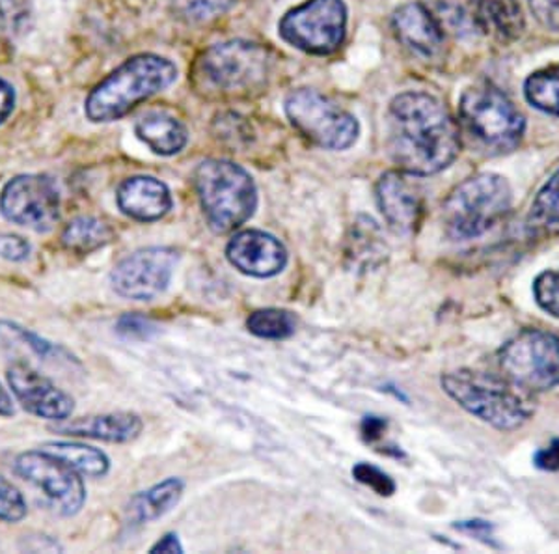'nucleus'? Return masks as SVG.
<instances>
[{
    "instance_id": "9d476101",
    "label": "nucleus",
    "mask_w": 559,
    "mask_h": 554,
    "mask_svg": "<svg viewBox=\"0 0 559 554\" xmlns=\"http://www.w3.org/2000/svg\"><path fill=\"white\" fill-rule=\"evenodd\" d=\"M278 34L299 51L326 57L344 44L347 7L344 0H306L280 20Z\"/></svg>"
},
{
    "instance_id": "c9c22d12",
    "label": "nucleus",
    "mask_w": 559,
    "mask_h": 554,
    "mask_svg": "<svg viewBox=\"0 0 559 554\" xmlns=\"http://www.w3.org/2000/svg\"><path fill=\"white\" fill-rule=\"evenodd\" d=\"M527 4L540 25L559 33V0H527Z\"/></svg>"
},
{
    "instance_id": "7c9ffc66",
    "label": "nucleus",
    "mask_w": 559,
    "mask_h": 554,
    "mask_svg": "<svg viewBox=\"0 0 559 554\" xmlns=\"http://www.w3.org/2000/svg\"><path fill=\"white\" fill-rule=\"evenodd\" d=\"M25 497L10 480L0 476V521L20 522L26 517Z\"/></svg>"
},
{
    "instance_id": "aec40b11",
    "label": "nucleus",
    "mask_w": 559,
    "mask_h": 554,
    "mask_svg": "<svg viewBox=\"0 0 559 554\" xmlns=\"http://www.w3.org/2000/svg\"><path fill=\"white\" fill-rule=\"evenodd\" d=\"M472 23L502 44H513L526 28L519 0H472Z\"/></svg>"
},
{
    "instance_id": "393cba45",
    "label": "nucleus",
    "mask_w": 559,
    "mask_h": 554,
    "mask_svg": "<svg viewBox=\"0 0 559 554\" xmlns=\"http://www.w3.org/2000/svg\"><path fill=\"white\" fill-rule=\"evenodd\" d=\"M115 229L102 219L76 217L70 224H66L64 232L60 236L62 247L75 255H92L96 250L107 247L115 241Z\"/></svg>"
},
{
    "instance_id": "f8f14e48",
    "label": "nucleus",
    "mask_w": 559,
    "mask_h": 554,
    "mask_svg": "<svg viewBox=\"0 0 559 554\" xmlns=\"http://www.w3.org/2000/svg\"><path fill=\"white\" fill-rule=\"evenodd\" d=\"M13 469L21 479L44 493L60 516H75L86 503L83 476L44 450H28L15 458Z\"/></svg>"
},
{
    "instance_id": "cd10ccee",
    "label": "nucleus",
    "mask_w": 559,
    "mask_h": 554,
    "mask_svg": "<svg viewBox=\"0 0 559 554\" xmlns=\"http://www.w3.org/2000/svg\"><path fill=\"white\" fill-rule=\"evenodd\" d=\"M0 345L25 347V350L33 351L34 355H38L39 358L52 357L60 350L31 329H26L20 323H13V321H7V319L0 321Z\"/></svg>"
},
{
    "instance_id": "6e6552de",
    "label": "nucleus",
    "mask_w": 559,
    "mask_h": 554,
    "mask_svg": "<svg viewBox=\"0 0 559 554\" xmlns=\"http://www.w3.org/2000/svg\"><path fill=\"white\" fill-rule=\"evenodd\" d=\"M498 366L521 392H547L559 387V338L540 329H524L498 351Z\"/></svg>"
},
{
    "instance_id": "c756f323",
    "label": "nucleus",
    "mask_w": 559,
    "mask_h": 554,
    "mask_svg": "<svg viewBox=\"0 0 559 554\" xmlns=\"http://www.w3.org/2000/svg\"><path fill=\"white\" fill-rule=\"evenodd\" d=\"M534 297L540 310L559 319V269L543 271L535 279Z\"/></svg>"
},
{
    "instance_id": "0eeeda50",
    "label": "nucleus",
    "mask_w": 559,
    "mask_h": 554,
    "mask_svg": "<svg viewBox=\"0 0 559 554\" xmlns=\"http://www.w3.org/2000/svg\"><path fill=\"white\" fill-rule=\"evenodd\" d=\"M459 118L464 131L489 155H503L521 146L526 131L524 116L513 102L490 84H479L464 92L459 103Z\"/></svg>"
},
{
    "instance_id": "79ce46f5",
    "label": "nucleus",
    "mask_w": 559,
    "mask_h": 554,
    "mask_svg": "<svg viewBox=\"0 0 559 554\" xmlns=\"http://www.w3.org/2000/svg\"><path fill=\"white\" fill-rule=\"evenodd\" d=\"M457 529L466 530V532H471V534L490 535L489 522L485 521H464L457 524Z\"/></svg>"
},
{
    "instance_id": "72a5a7b5",
    "label": "nucleus",
    "mask_w": 559,
    "mask_h": 554,
    "mask_svg": "<svg viewBox=\"0 0 559 554\" xmlns=\"http://www.w3.org/2000/svg\"><path fill=\"white\" fill-rule=\"evenodd\" d=\"M116 332L126 340H150L153 334H157V326L152 319L139 316V314H126L118 319Z\"/></svg>"
},
{
    "instance_id": "39448f33",
    "label": "nucleus",
    "mask_w": 559,
    "mask_h": 554,
    "mask_svg": "<svg viewBox=\"0 0 559 554\" xmlns=\"http://www.w3.org/2000/svg\"><path fill=\"white\" fill-rule=\"evenodd\" d=\"M194 189L210 228L229 234L250 221L258 208L254 179L231 161L207 160L194 170Z\"/></svg>"
},
{
    "instance_id": "2eb2a0df",
    "label": "nucleus",
    "mask_w": 559,
    "mask_h": 554,
    "mask_svg": "<svg viewBox=\"0 0 559 554\" xmlns=\"http://www.w3.org/2000/svg\"><path fill=\"white\" fill-rule=\"evenodd\" d=\"M229 263L248 276L271 279L287 266L284 243L263 229H242L231 237L226 247Z\"/></svg>"
},
{
    "instance_id": "f257e3e1",
    "label": "nucleus",
    "mask_w": 559,
    "mask_h": 554,
    "mask_svg": "<svg viewBox=\"0 0 559 554\" xmlns=\"http://www.w3.org/2000/svg\"><path fill=\"white\" fill-rule=\"evenodd\" d=\"M388 148L401 173L426 178L442 173L461 152L457 121L426 92H405L388 109Z\"/></svg>"
},
{
    "instance_id": "ea45409f",
    "label": "nucleus",
    "mask_w": 559,
    "mask_h": 554,
    "mask_svg": "<svg viewBox=\"0 0 559 554\" xmlns=\"http://www.w3.org/2000/svg\"><path fill=\"white\" fill-rule=\"evenodd\" d=\"M150 553H183V545L179 542V538L176 534H165L160 538L159 542L155 543Z\"/></svg>"
},
{
    "instance_id": "a211bd4d",
    "label": "nucleus",
    "mask_w": 559,
    "mask_h": 554,
    "mask_svg": "<svg viewBox=\"0 0 559 554\" xmlns=\"http://www.w3.org/2000/svg\"><path fill=\"white\" fill-rule=\"evenodd\" d=\"M116 202L126 217L139 223L160 221L174 205L168 185L153 176H133L121 181Z\"/></svg>"
},
{
    "instance_id": "7ed1b4c3",
    "label": "nucleus",
    "mask_w": 559,
    "mask_h": 554,
    "mask_svg": "<svg viewBox=\"0 0 559 554\" xmlns=\"http://www.w3.org/2000/svg\"><path fill=\"white\" fill-rule=\"evenodd\" d=\"M176 79L178 68L173 60L152 52L134 55L90 92L84 115L94 123L121 120L140 103L173 86Z\"/></svg>"
},
{
    "instance_id": "4be33fe9",
    "label": "nucleus",
    "mask_w": 559,
    "mask_h": 554,
    "mask_svg": "<svg viewBox=\"0 0 559 554\" xmlns=\"http://www.w3.org/2000/svg\"><path fill=\"white\" fill-rule=\"evenodd\" d=\"M39 450L60 459L62 463L79 472L83 479H103L110 471V459L107 453L83 443L49 440L39 446Z\"/></svg>"
},
{
    "instance_id": "423d86ee",
    "label": "nucleus",
    "mask_w": 559,
    "mask_h": 554,
    "mask_svg": "<svg viewBox=\"0 0 559 554\" xmlns=\"http://www.w3.org/2000/svg\"><path fill=\"white\" fill-rule=\"evenodd\" d=\"M513 202L508 179L485 173L464 179L453 189L442 211L445 232L455 241L481 237L502 223Z\"/></svg>"
},
{
    "instance_id": "f3484780",
    "label": "nucleus",
    "mask_w": 559,
    "mask_h": 554,
    "mask_svg": "<svg viewBox=\"0 0 559 554\" xmlns=\"http://www.w3.org/2000/svg\"><path fill=\"white\" fill-rule=\"evenodd\" d=\"M392 28L401 44L424 58H437L444 49V26L421 2H408L397 8Z\"/></svg>"
},
{
    "instance_id": "2f4dec72",
    "label": "nucleus",
    "mask_w": 559,
    "mask_h": 554,
    "mask_svg": "<svg viewBox=\"0 0 559 554\" xmlns=\"http://www.w3.org/2000/svg\"><path fill=\"white\" fill-rule=\"evenodd\" d=\"M28 0H0V31L4 33H23L31 20Z\"/></svg>"
},
{
    "instance_id": "b1692460",
    "label": "nucleus",
    "mask_w": 559,
    "mask_h": 554,
    "mask_svg": "<svg viewBox=\"0 0 559 554\" xmlns=\"http://www.w3.org/2000/svg\"><path fill=\"white\" fill-rule=\"evenodd\" d=\"M526 228L530 236L540 239L559 237V168L534 198L527 213Z\"/></svg>"
},
{
    "instance_id": "5701e85b",
    "label": "nucleus",
    "mask_w": 559,
    "mask_h": 554,
    "mask_svg": "<svg viewBox=\"0 0 559 554\" xmlns=\"http://www.w3.org/2000/svg\"><path fill=\"white\" fill-rule=\"evenodd\" d=\"M183 480L166 479L150 490L134 495L129 503V516L136 522H150L166 516L176 508V504L183 497Z\"/></svg>"
},
{
    "instance_id": "bb28decb",
    "label": "nucleus",
    "mask_w": 559,
    "mask_h": 554,
    "mask_svg": "<svg viewBox=\"0 0 559 554\" xmlns=\"http://www.w3.org/2000/svg\"><path fill=\"white\" fill-rule=\"evenodd\" d=\"M247 327L254 337L265 338V340H286L295 334L297 319L287 310L265 308V310H255L254 314H250Z\"/></svg>"
},
{
    "instance_id": "6ab92c4d",
    "label": "nucleus",
    "mask_w": 559,
    "mask_h": 554,
    "mask_svg": "<svg viewBox=\"0 0 559 554\" xmlns=\"http://www.w3.org/2000/svg\"><path fill=\"white\" fill-rule=\"evenodd\" d=\"M142 419L134 413L90 414L79 419H66L51 427L52 432L70 437L105 440V443H131L142 434Z\"/></svg>"
},
{
    "instance_id": "f03ea898",
    "label": "nucleus",
    "mask_w": 559,
    "mask_h": 554,
    "mask_svg": "<svg viewBox=\"0 0 559 554\" xmlns=\"http://www.w3.org/2000/svg\"><path fill=\"white\" fill-rule=\"evenodd\" d=\"M276 57L265 45L234 39L213 45L194 64V86L204 96L247 99L267 89Z\"/></svg>"
},
{
    "instance_id": "20e7f679",
    "label": "nucleus",
    "mask_w": 559,
    "mask_h": 554,
    "mask_svg": "<svg viewBox=\"0 0 559 554\" xmlns=\"http://www.w3.org/2000/svg\"><path fill=\"white\" fill-rule=\"evenodd\" d=\"M440 385L459 408L500 432H515L534 414L521 390L503 377L464 368L444 374Z\"/></svg>"
},
{
    "instance_id": "4c0bfd02",
    "label": "nucleus",
    "mask_w": 559,
    "mask_h": 554,
    "mask_svg": "<svg viewBox=\"0 0 559 554\" xmlns=\"http://www.w3.org/2000/svg\"><path fill=\"white\" fill-rule=\"evenodd\" d=\"M15 109V90L12 84L0 79V126L12 116Z\"/></svg>"
},
{
    "instance_id": "58836bf2",
    "label": "nucleus",
    "mask_w": 559,
    "mask_h": 554,
    "mask_svg": "<svg viewBox=\"0 0 559 554\" xmlns=\"http://www.w3.org/2000/svg\"><path fill=\"white\" fill-rule=\"evenodd\" d=\"M360 432H362L364 440L376 443L386 432V421L381 419V416H366L362 421V426H360Z\"/></svg>"
},
{
    "instance_id": "ddd939ff",
    "label": "nucleus",
    "mask_w": 559,
    "mask_h": 554,
    "mask_svg": "<svg viewBox=\"0 0 559 554\" xmlns=\"http://www.w3.org/2000/svg\"><path fill=\"white\" fill-rule=\"evenodd\" d=\"M179 255L170 247H150L123 258L110 273V286L123 299L152 300L170 286Z\"/></svg>"
},
{
    "instance_id": "4468645a",
    "label": "nucleus",
    "mask_w": 559,
    "mask_h": 554,
    "mask_svg": "<svg viewBox=\"0 0 559 554\" xmlns=\"http://www.w3.org/2000/svg\"><path fill=\"white\" fill-rule=\"evenodd\" d=\"M8 387L26 413L51 422L70 419L75 402L68 392L41 376L31 364L13 363L7 372Z\"/></svg>"
},
{
    "instance_id": "9b49d317",
    "label": "nucleus",
    "mask_w": 559,
    "mask_h": 554,
    "mask_svg": "<svg viewBox=\"0 0 559 554\" xmlns=\"http://www.w3.org/2000/svg\"><path fill=\"white\" fill-rule=\"evenodd\" d=\"M0 213L23 228L38 234L51 232L60 219V192L47 176L21 174L2 187Z\"/></svg>"
},
{
    "instance_id": "a19ab883",
    "label": "nucleus",
    "mask_w": 559,
    "mask_h": 554,
    "mask_svg": "<svg viewBox=\"0 0 559 554\" xmlns=\"http://www.w3.org/2000/svg\"><path fill=\"white\" fill-rule=\"evenodd\" d=\"M13 414H15V403H13L12 396L0 385V416L10 419Z\"/></svg>"
},
{
    "instance_id": "473e14b6",
    "label": "nucleus",
    "mask_w": 559,
    "mask_h": 554,
    "mask_svg": "<svg viewBox=\"0 0 559 554\" xmlns=\"http://www.w3.org/2000/svg\"><path fill=\"white\" fill-rule=\"evenodd\" d=\"M353 476L356 482L366 485L369 490L376 491L381 497H390L395 493V482L390 474L381 471L379 467L369 465V463H358L353 469Z\"/></svg>"
},
{
    "instance_id": "dca6fc26",
    "label": "nucleus",
    "mask_w": 559,
    "mask_h": 554,
    "mask_svg": "<svg viewBox=\"0 0 559 554\" xmlns=\"http://www.w3.org/2000/svg\"><path fill=\"white\" fill-rule=\"evenodd\" d=\"M377 204L382 217L400 234H411L424 215V197L408 174L394 170L382 174L376 187Z\"/></svg>"
},
{
    "instance_id": "412c9836",
    "label": "nucleus",
    "mask_w": 559,
    "mask_h": 554,
    "mask_svg": "<svg viewBox=\"0 0 559 554\" xmlns=\"http://www.w3.org/2000/svg\"><path fill=\"white\" fill-rule=\"evenodd\" d=\"M134 133L153 153L163 157L178 155L189 142V131L183 121L165 113L142 116L134 126Z\"/></svg>"
},
{
    "instance_id": "c85d7f7f",
    "label": "nucleus",
    "mask_w": 559,
    "mask_h": 554,
    "mask_svg": "<svg viewBox=\"0 0 559 554\" xmlns=\"http://www.w3.org/2000/svg\"><path fill=\"white\" fill-rule=\"evenodd\" d=\"M236 2L237 0H174V7L185 21L204 23L228 12Z\"/></svg>"
},
{
    "instance_id": "a878e982",
    "label": "nucleus",
    "mask_w": 559,
    "mask_h": 554,
    "mask_svg": "<svg viewBox=\"0 0 559 554\" xmlns=\"http://www.w3.org/2000/svg\"><path fill=\"white\" fill-rule=\"evenodd\" d=\"M527 102L547 115L559 116V66L535 71L524 84Z\"/></svg>"
},
{
    "instance_id": "f704fd0d",
    "label": "nucleus",
    "mask_w": 559,
    "mask_h": 554,
    "mask_svg": "<svg viewBox=\"0 0 559 554\" xmlns=\"http://www.w3.org/2000/svg\"><path fill=\"white\" fill-rule=\"evenodd\" d=\"M31 243L17 234H0V258L13 263L25 261L31 256Z\"/></svg>"
},
{
    "instance_id": "e433bc0d",
    "label": "nucleus",
    "mask_w": 559,
    "mask_h": 554,
    "mask_svg": "<svg viewBox=\"0 0 559 554\" xmlns=\"http://www.w3.org/2000/svg\"><path fill=\"white\" fill-rule=\"evenodd\" d=\"M534 463L540 471H559V439H554L550 445L540 448L534 456Z\"/></svg>"
},
{
    "instance_id": "1a4fd4ad",
    "label": "nucleus",
    "mask_w": 559,
    "mask_h": 554,
    "mask_svg": "<svg viewBox=\"0 0 559 554\" xmlns=\"http://www.w3.org/2000/svg\"><path fill=\"white\" fill-rule=\"evenodd\" d=\"M286 115L305 139L332 152H342L358 141L360 126L355 116L321 92L300 89L286 99Z\"/></svg>"
}]
</instances>
